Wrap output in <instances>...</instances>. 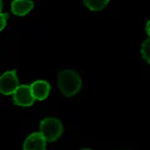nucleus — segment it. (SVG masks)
I'll return each mask as SVG.
<instances>
[{
    "label": "nucleus",
    "mask_w": 150,
    "mask_h": 150,
    "mask_svg": "<svg viewBox=\"0 0 150 150\" xmlns=\"http://www.w3.org/2000/svg\"><path fill=\"white\" fill-rule=\"evenodd\" d=\"M58 86L63 95L73 96L81 88V78L74 70H63L58 75Z\"/></svg>",
    "instance_id": "obj_1"
},
{
    "label": "nucleus",
    "mask_w": 150,
    "mask_h": 150,
    "mask_svg": "<svg viewBox=\"0 0 150 150\" xmlns=\"http://www.w3.org/2000/svg\"><path fill=\"white\" fill-rule=\"evenodd\" d=\"M40 133L44 135L46 142H55L63 134L62 121L55 118H45L40 123Z\"/></svg>",
    "instance_id": "obj_2"
},
{
    "label": "nucleus",
    "mask_w": 150,
    "mask_h": 150,
    "mask_svg": "<svg viewBox=\"0 0 150 150\" xmlns=\"http://www.w3.org/2000/svg\"><path fill=\"white\" fill-rule=\"evenodd\" d=\"M19 86L20 85H19L15 70L6 71L0 76V91H1L3 95H11L16 91Z\"/></svg>",
    "instance_id": "obj_3"
},
{
    "label": "nucleus",
    "mask_w": 150,
    "mask_h": 150,
    "mask_svg": "<svg viewBox=\"0 0 150 150\" xmlns=\"http://www.w3.org/2000/svg\"><path fill=\"white\" fill-rule=\"evenodd\" d=\"M36 99L31 90V85H20L14 93V103L19 106H30Z\"/></svg>",
    "instance_id": "obj_4"
},
{
    "label": "nucleus",
    "mask_w": 150,
    "mask_h": 150,
    "mask_svg": "<svg viewBox=\"0 0 150 150\" xmlns=\"http://www.w3.org/2000/svg\"><path fill=\"white\" fill-rule=\"evenodd\" d=\"M46 148V139L40 133H33L25 139L23 150H45Z\"/></svg>",
    "instance_id": "obj_5"
},
{
    "label": "nucleus",
    "mask_w": 150,
    "mask_h": 150,
    "mask_svg": "<svg viewBox=\"0 0 150 150\" xmlns=\"http://www.w3.org/2000/svg\"><path fill=\"white\" fill-rule=\"evenodd\" d=\"M34 8L33 0H14L11 3V11L18 16H24Z\"/></svg>",
    "instance_id": "obj_6"
},
{
    "label": "nucleus",
    "mask_w": 150,
    "mask_h": 150,
    "mask_svg": "<svg viewBox=\"0 0 150 150\" xmlns=\"http://www.w3.org/2000/svg\"><path fill=\"white\" fill-rule=\"evenodd\" d=\"M31 90L36 100H44L50 93V85L45 80H38L31 84Z\"/></svg>",
    "instance_id": "obj_7"
},
{
    "label": "nucleus",
    "mask_w": 150,
    "mask_h": 150,
    "mask_svg": "<svg viewBox=\"0 0 150 150\" xmlns=\"http://www.w3.org/2000/svg\"><path fill=\"white\" fill-rule=\"evenodd\" d=\"M83 1L93 11H100L109 4V0H83Z\"/></svg>",
    "instance_id": "obj_8"
},
{
    "label": "nucleus",
    "mask_w": 150,
    "mask_h": 150,
    "mask_svg": "<svg viewBox=\"0 0 150 150\" xmlns=\"http://www.w3.org/2000/svg\"><path fill=\"white\" fill-rule=\"evenodd\" d=\"M142 56L145 62L150 64V39H146L142 44Z\"/></svg>",
    "instance_id": "obj_9"
},
{
    "label": "nucleus",
    "mask_w": 150,
    "mask_h": 150,
    "mask_svg": "<svg viewBox=\"0 0 150 150\" xmlns=\"http://www.w3.org/2000/svg\"><path fill=\"white\" fill-rule=\"evenodd\" d=\"M6 19H8V14L4 13L0 14V30H4V28L6 25Z\"/></svg>",
    "instance_id": "obj_10"
},
{
    "label": "nucleus",
    "mask_w": 150,
    "mask_h": 150,
    "mask_svg": "<svg viewBox=\"0 0 150 150\" xmlns=\"http://www.w3.org/2000/svg\"><path fill=\"white\" fill-rule=\"evenodd\" d=\"M145 30H146V34L149 35V39H150V20L146 23V26H145Z\"/></svg>",
    "instance_id": "obj_11"
},
{
    "label": "nucleus",
    "mask_w": 150,
    "mask_h": 150,
    "mask_svg": "<svg viewBox=\"0 0 150 150\" xmlns=\"http://www.w3.org/2000/svg\"><path fill=\"white\" fill-rule=\"evenodd\" d=\"M83 150H91V149H83Z\"/></svg>",
    "instance_id": "obj_12"
}]
</instances>
